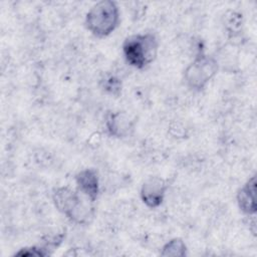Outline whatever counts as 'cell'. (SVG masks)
I'll use <instances>...</instances> for the list:
<instances>
[{
	"instance_id": "1",
	"label": "cell",
	"mask_w": 257,
	"mask_h": 257,
	"mask_svg": "<svg viewBox=\"0 0 257 257\" xmlns=\"http://www.w3.org/2000/svg\"><path fill=\"white\" fill-rule=\"evenodd\" d=\"M78 190L67 186L57 187L52 192V201L55 208L69 221L84 225L88 224L94 216V207L89 199H83Z\"/></svg>"
},
{
	"instance_id": "2",
	"label": "cell",
	"mask_w": 257,
	"mask_h": 257,
	"mask_svg": "<svg viewBox=\"0 0 257 257\" xmlns=\"http://www.w3.org/2000/svg\"><path fill=\"white\" fill-rule=\"evenodd\" d=\"M159 40L154 33H138L127 36L122 43L125 61L137 69L149 66L158 55Z\"/></svg>"
},
{
	"instance_id": "3",
	"label": "cell",
	"mask_w": 257,
	"mask_h": 257,
	"mask_svg": "<svg viewBox=\"0 0 257 257\" xmlns=\"http://www.w3.org/2000/svg\"><path fill=\"white\" fill-rule=\"evenodd\" d=\"M86 29L95 37L111 34L119 24V9L116 2L101 0L93 4L85 15Z\"/></svg>"
},
{
	"instance_id": "4",
	"label": "cell",
	"mask_w": 257,
	"mask_h": 257,
	"mask_svg": "<svg viewBox=\"0 0 257 257\" xmlns=\"http://www.w3.org/2000/svg\"><path fill=\"white\" fill-rule=\"evenodd\" d=\"M218 70L219 64L217 59L199 51L194 60L184 71L185 83L190 89L194 91H201L217 74Z\"/></svg>"
},
{
	"instance_id": "5",
	"label": "cell",
	"mask_w": 257,
	"mask_h": 257,
	"mask_svg": "<svg viewBox=\"0 0 257 257\" xmlns=\"http://www.w3.org/2000/svg\"><path fill=\"white\" fill-rule=\"evenodd\" d=\"M168 189V180L158 176L149 177L142 184L140 196L148 208L156 209L164 203Z\"/></svg>"
},
{
	"instance_id": "6",
	"label": "cell",
	"mask_w": 257,
	"mask_h": 257,
	"mask_svg": "<svg viewBox=\"0 0 257 257\" xmlns=\"http://www.w3.org/2000/svg\"><path fill=\"white\" fill-rule=\"evenodd\" d=\"M136 120L125 111H111L105 117V127L110 137L123 139L135 131Z\"/></svg>"
},
{
	"instance_id": "7",
	"label": "cell",
	"mask_w": 257,
	"mask_h": 257,
	"mask_svg": "<svg viewBox=\"0 0 257 257\" xmlns=\"http://www.w3.org/2000/svg\"><path fill=\"white\" fill-rule=\"evenodd\" d=\"M74 180L77 190L91 202H95L100 192L99 177L96 170L92 168L82 169L75 175Z\"/></svg>"
},
{
	"instance_id": "8",
	"label": "cell",
	"mask_w": 257,
	"mask_h": 257,
	"mask_svg": "<svg viewBox=\"0 0 257 257\" xmlns=\"http://www.w3.org/2000/svg\"><path fill=\"white\" fill-rule=\"evenodd\" d=\"M237 204L239 209L247 216L255 215L256 205V177L252 176L239 189L237 193Z\"/></svg>"
},
{
	"instance_id": "9",
	"label": "cell",
	"mask_w": 257,
	"mask_h": 257,
	"mask_svg": "<svg viewBox=\"0 0 257 257\" xmlns=\"http://www.w3.org/2000/svg\"><path fill=\"white\" fill-rule=\"evenodd\" d=\"M161 255L166 257H184L187 255V245L183 239L173 238L162 247Z\"/></svg>"
},
{
	"instance_id": "10",
	"label": "cell",
	"mask_w": 257,
	"mask_h": 257,
	"mask_svg": "<svg viewBox=\"0 0 257 257\" xmlns=\"http://www.w3.org/2000/svg\"><path fill=\"white\" fill-rule=\"evenodd\" d=\"M100 85L105 92L112 95H119L122 87L120 79L113 74L104 75L100 80Z\"/></svg>"
}]
</instances>
